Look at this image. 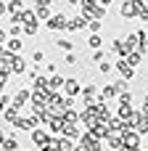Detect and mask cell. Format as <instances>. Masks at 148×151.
Returning <instances> with one entry per match:
<instances>
[{"instance_id": "1", "label": "cell", "mask_w": 148, "mask_h": 151, "mask_svg": "<svg viewBox=\"0 0 148 151\" xmlns=\"http://www.w3.org/2000/svg\"><path fill=\"white\" fill-rule=\"evenodd\" d=\"M122 146H127V149H140V133L124 130V135H122Z\"/></svg>"}, {"instance_id": "2", "label": "cell", "mask_w": 148, "mask_h": 151, "mask_svg": "<svg viewBox=\"0 0 148 151\" xmlns=\"http://www.w3.org/2000/svg\"><path fill=\"white\" fill-rule=\"evenodd\" d=\"M48 29H69V19L64 13H56L48 19Z\"/></svg>"}, {"instance_id": "3", "label": "cell", "mask_w": 148, "mask_h": 151, "mask_svg": "<svg viewBox=\"0 0 148 151\" xmlns=\"http://www.w3.org/2000/svg\"><path fill=\"white\" fill-rule=\"evenodd\" d=\"M85 27H87V19H85L82 13H79L77 19H71V21H69V29H71V32H79V29H85Z\"/></svg>"}, {"instance_id": "4", "label": "cell", "mask_w": 148, "mask_h": 151, "mask_svg": "<svg viewBox=\"0 0 148 151\" xmlns=\"http://www.w3.org/2000/svg\"><path fill=\"white\" fill-rule=\"evenodd\" d=\"M64 90H66V96L71 98V96L79 93V82H77V80H66V82H64Z\"/></svg>"}, {"instance_id": "5", "label": "cell", "mask_w": 148, "mask_h": 151, "mask_svg": "<svg viewBox=\"0 0 148 151\" xmlns=\"http://www.w3.org/2000/svg\"><path fill=\"white\" fill-rule=\"evenodd\" d=\"M32 141H34L37 146H48V143H50V138H48L42 130H34V133H32Z\"/></svg>"}, {"instance_id": "6", "label": "cell", "mask_w": 148, "mask_h": 151, "mask_svg": "<svg viewBox=\"0 0 148 151\" xmlns=\"http://www.w3.org/2000/svg\"><path fill=\"white\" fill-rule=\"evenodd\" d=\"M117 69H119V74H122V77H127V80L132 77V66H130V64H127L124 58H122V61L117 64Z\"/></svg>"}, {"instance_id": "7", "label": "cell", "mask_w": 148, "mask_h": 151, "mask_svg": "<svg viewBox=\"0 0 148 151\" xmlns=\"http://www.w3.org/2000/svg\"><path fill=\"white\" fill-rule=\"evenodd\" d=\"M26 98H29V90H19V93H16V98H13V106H19V109H21V104H24Z\"/></svg>"}, {"instance_id": "8", "label": "cell", "mask_w": 148, "mask_h": 151, "mask_svg": "<svg viewBox=\"0 0 148 151\" xmlns=\"http://www.w3.org/2000/svg\"><path fill=\"white\" fill-rule=\"evenodd\" d=\"M56 149H58V151H71L74 146H71L69 138H61V141H56Z\"/></svg>"}, {"instance_id": "9", "label": "cell", "mask_w": 148, "mask_h": 151, "mask_svg": "<svg viewBox=\"0 0 148 151\" xmlns=\"http://www.w3.org/2000/svg\"><path fill=\"white\" fill-rule=\"evenodd\" d=\"M87 29H90L93 35H98V32H101V19H87Z\"/></svg>"}, {"instance_id": "10", "label": "cell", "mask_w": 148, "mask_h": 151, "mask_svg": "<svg viewBox=\"0 0 148 151\" xmlns=\"http://www.w3.org/2000/svg\"><path fill=\"white\" fill-rule=\"evenodd\" d=\"M21 45H24V42H21L19 37H11V40H8V50H11V53H16V50H21Z\"/></svg>"}, {"instance_id": "11", "label": "cell", "mask_w": 148, "mask_h": 151, "mask_svg": "<svg viewBox=\"0 0 148 151\" xmlns=\"http://www.w3.org/2000/svg\"><path fill=\"white\" fill-rule=\"evenodd\" d=\"M117 93H119V90H117V88H114V85H109V88H103V90H101V98H103V101H106V98H114V96H117Z\"/></svg>"}, {"instance_id": "12", "label": "cell", "mask_w": 148, "mask_h": 151, "mask_svg": "<svg viewBox=\"0 0 148 151\" xmlns=\"http://www.w3.org/2000/svg\"><path fill=\"white\" fill-rule=\"evenodd\" d=\"M5 119H8V122H16V119H19V106L5 109Z\"/></svg>"}, {"instance_id": "13", "label": "cell", "mask_w": 148, "mask_h": 151, "mask_svg": "<svg viewBox=\"0 0 148 151\" xmlns=\"http://www.w3.org/2000/svg\"><path fill=\"white\" fill-rule=\"evenodd\" d=\"M8 11H11L13 16H19V13L24 11V8H21V0H11V5H8Z\"/></svg>"}, {"instance_id": "14", "label": "cell", "mask_w": 148, "mask_h": 151, "mask_svg": "<svg viewBox=\"0 0 148 151\" xmlns=\"http://www.w3.org/2000/svg\"><path fill=\"white\" fill-rule=\"evenodd\" d=\"M124 61H127L130 66H138V64H140V50H138V53H127V58H124Z\"/></svg>"}, {"instance_id": "15", "label": "cell", "mask_w": 148, "mask_h": 151, "mask_svg": "<svg viewBox=\"0 0 148 151\" xmlns=\"http://www.w3.org/2000/svg\"><path fill=\"white\" fill-rule=\"evenodd\" d=\"M3 151H16V138H5L3 141Z\"/></svg>"}, {"instance_id": "16", "label": "cell", "mask_w": 148, "mask_h": 151, "mask_svg": "<svg viewBox=\"0 0 148 151\" xmlns=\"http://www.w3.org/2000/svg\"><path fill=\"white\" fill-rule=\"evenodd\" d=\"M61 85H64V77H50V80H48V88H53V90L61 88Z\"/></svg>"}, {"instance_id": "17", "label": "cell", "mask_w": 148, "mask_h": 151, "mask_svg": "<svg viewBox=\"0 0 148 151\" xmlns=\"http://www.w3.org/2000/svg\"><path fill=\"white\" fill-rule=\"evenodd\" d=\"M56 48H61V50H71V42L61 37V40H56Z\"/></svg>"}, {"instance_id": "18", "label": "cell", "mask_w": 148, "mask_h": 151, "mask_svg": "<svg viewBox=\"0 0 148 151\" xmlns=\"http://www.w3.org/2000/svg\"><path fill=\"white\" fill-rule=\"evenodd\" d=\"M13 72H16V74L24 72V58H13Z\"/></svg>"}, {"instance_id": "19", "label": "cell", "mask_w": 148, "mask_h": 151, "mask_svg": "<svg viewBox=\"0 0 148 151\" xmlns=\"http://www.w3.org/2000/svg\"><path fill=\"white\" fill-rule=\"evenodd\" d=\"M101 42H103V40H101V37H98V35H93V37H90V42H87V45H90V48H101Z\"/></svg>"}, {"instance_id": "20", "label": "cell", "mask_w": 148, "mask_h": 151, "mask_svg": "<svg viewBox=\"0 0 148 151\" xmlns=\"http://www.w3.org/2000/svg\"><path fill=\"white\" fill-rule=\"evenodd\" d=\"M19 35H21V24H13L11 27V37H19Z\"/></svg>"}, {"instance_id": "21", "label": "cell", "mask_w": 148, "mask_h": 151, "mask_svg": "<svg viewBox=\"0 0 148 151\" xmlns=\"http://www.w3.org/2000/svg\"><path fill=\"white\" fill-rule=\"evenodd\" d=\"M32 58H34V61H42V58H45V53H42V50H34V56H32Z\"/></svg>"}, {"instance_id": "22", "label": "cell", "mask_w": 148, "mask_h": 151, "mask_svg": "<svg viewBox=\"0 0 148 151\" xmlns=\"http://www.w3.org/2000/svg\"><path fill=\"white\" fill-rule=\"evenodd\" d=\"M66 64H69V66H71V64H77V56H74V53H69V56H66Z\"/></svg>"}, {"instance_id": "23", "label": "cell", "mask_w": 148, "mask_h": 151, "mask_svg": "<svg viewBox=\"0 0 148 151\" xmlns=\"http://www.w3.org/2000/svg\"><path fill=\"white\" fill-rule=\"evenodd\" d=\"M50 3H53V0H34V5H37V8H42V5H50Z\"/></svg>"}, {"instance_id": "24", "label": "cell", "mask_w": 148, "mask_h": 151, "mask_svg": "<svg viewBox=\"0 0 148 151\" xmlns=\"http://www.w3.org/2000/svg\"><path fill=\"white\" fill-rule=\"evenodd\" d=\"M143 114H146V117H148V96H146V98H143Z\"/></svg>"}, {"instance_id": "25", "label": "cell", "mask_w": 148, "mask_h": 151, "mask_svg": "<svg viewBox=\"0 0 148 151\" xmlns=\"http://www.w3.org/2000/svg\"><path fill=\"white\" fill-rule=\"evenodd\" d=\"M5 104H8V98H5V96H0V111L5 109Z\"/></svg>"}, {"instance_id": "26", "label": "cell", "mask_w": 148, "mask_h": 151, "mask_svg": "<svg viewBox=\"0 0 148 151\" xmlns=\"http://www.w3.org/2000/svg\"><path fill=\"white\" fill-rule=\"evenodd\" d=\"M5 11H8V5H5V3H3V0H0V16H3V13H5Z\"/></svg>"}, {"instance_id": "27", "label": "cell", "mask_w": 148, "mask_h": 151, "mask_svg": "<svg viewBox=\"0 0 148 151\" xmlns=\"http://www.w3.org/2000/svg\"><path fill=\"white\" fill-rule=\"evenodd\" d=\"M3 42H5V32L0 29V45H3Z\"/></svg>"}, {"instance_id": "28", "label": "cell", "mask_w": 148, "mask_h": 151, "mask_svg": "<svg viewBox=\"0 0 148 151\" xmlns=\"http://www.w3.org/2000/svg\"><path fill=\"white\" fill-rule=\"evenodd\" d=\"M69 3H71V5H79V3H82V0H69Z\"/></svg>"}, {"instance_id": "29", "label": "cell", "mask_w": 148, "mask_h": 151, "mask_svg": "<svg viewBox=\"0 0 148 151\" xmlns=\"http://www.w3.org/2000/svg\"><path fill=\"white\" fill-rule=\"evenodd\" d=\"M3 141H5V135H3V130H0V143H3Z\"/></svg>"}]
</instances>
